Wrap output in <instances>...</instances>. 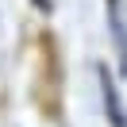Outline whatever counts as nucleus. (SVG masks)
<instances>
[{
    "label": "nucleus",
    "mask_w": 127,
    "mask_h": 127,
    "mask_svg": "<svg viewBox=\"0 0 127 127\" xmlns=\"http://www.w3.org/2000/svg\"><path fill=\"white\" fill-rule=\"evenodd\" d=\"M96 73H100V96H104V112H108V123H112V127H127L123 112H119V96H116V77H112L104 65H100Z\"/></svg>",
    "instance_id": "nucleus-1"
},
{
    "label": "nucleus",
    "mask_w": 127,
    "mask_h": 127,
    "mask_svg": "<svg viewBox=\"0 0 127 127\" xmlns=\"http://www.w3.org/2000/svg\"><path fill=\"white\" fill-rule=\"evenodd\" d=\"M108 27L116 39V50H119V69L127 73V27L119 23V0H108Z\"/></svg>",
    "instance_id": "nucleus-2"
},
{
    "label": "nucleus",
    "mask_w": 127,
    "mask_h": 127,
    "mask_svg": "<svg viewBox=\"0 0 127 127\" xmlns=\"http://www.w3.org/2000/svg\"><path fill=\"white\" fill-rule=\"evenodd\" d=\"M31 4H35V8H39V12H50V8H54L50 0H31Z\"/></svg>",
    "instance_id": "nucleus-3"
}]
</instances>
